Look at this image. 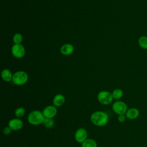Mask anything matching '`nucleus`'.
<instances>
[{
  "mask_svg": "<svg viewBox=\"0 0 147 147\" xmlns=\"http://www.w3.org/2000/svg\"><path fill=\"white\" fill-rule=\"evenodd\" d=\"M90 120L94 125L102 127L107 123L109 121V115L104 111H96L91 114Z\"/></svg>",
  "mask_w": 147,
  "mask_h": 147,
  "instance_id": "obj_1",
  "label": "nucleus"
},
{
  "mask_svg": "<svg viewBox=\"0 0 147 147\" xmlns=\"http://www.w3.org/2000/svg\"><path fill=\"white\" fill-rule=\"evenodd\" d=\"M45 119V117L42 114V112L39 110H34L30 112L28 116V122L34 126L39 125L43 123Z\"/></svg>",
  "mask_w": 147,
  "mask_h": 147,
  "instance_id": "obj_2",
  "label": "nucleus"
},
{
  "mask_svg": "<svg viewBox=\"0 0 147 147\" xmlns=\"http://www.w3.org/2000/svg\"><path fill=\"white\" fill-rule=\"evenodd\" d=\"M28 80V74L24 71H18L13 75L12 82L17 86H21L25 84Z\"/></svg>",
  "mask_w": 147,
  "mask_h": 147,
  "instance_id": "obj_3",
  "label": "nucleus"
},
{
  "mask_svg": "<svg viewBox=\"0 0 147 147\" xmlns=\"http://www.w3.org/2000/svg\"><path fill=\"white\" fill-rule=\"evenodd\" d=\"M97 99L100 103L104 105H108L112 102L114 98L112 93L107 91H102L98 93Z\"/></svg>",
  "mask_w": 147,
  "mask_h": 147,
  "instance_id": "obj_4",
  "label": "nucleus"
},
{
  "mask_svg": "<svg viewBox=\"0 0 147 147\" xmlns=\"http://www.w3.org/2000/svg\"><path fill=\"white\" fill-rule=\"evenodd\" d=\"M112 109L115 114L119 115L125 114L128 109L127 105L124 102L121 100H117L113 104Z\"/></svg>",
  "mask_w": 147,
  "mask_h": 147,
  "instance_id": "obj_5",
  "label": "nucleus"
},
{
  "mask_svg": "<svg viewBox=\"0 0 147 147\" xmlns=\"http://www.w3.org/2000/svg\"><path fill=\"white\" fill-rule=\"evenodd\" d=\"M42 112L45 118H53L56 116L57 110L54 105H49L46 106Z\"/></svg>",
  "mask_w": 147,
  "mask_h": 147,
  "instance_id": "obj_6",
  "label": "nucleus"
},
{
  "mask_svg": "<svg viewBox=\"0 0 147 147\" xmlns=\"http://www.w3.org/2000/svg\"><path fill=\"white\" fill-rule=\"evenodd\" d=\"M87 130L83 127L78 129L75 133V140L79 142L82 144L87 139Z\"/></svg>",
  "mask_w": 147,
  "mask_h": 147,
  "instance_id": "obj_7",
  "label": "nucleus"
},
{
  "mask_svg": "<svg viewBox=\"0 0 147 147\" xmlns=\"http://www.w3.org/2000/svg\"><path fill=\"white\" fill-rule=\"evenodd\" d=\"M11 53L17 58H21L25 55V50L21 44H14L11 48Z\"/></svg>",
  "mask_w": 147,
  "mask_h": 147,
  "instance_id": "obj_8",
  "label": "nucleus"
},
{
  "mask_svg": "<svg viewBox=\"0 0 147 147\" xmlns=\"http://www.w3.org/2000/svg\"><path fill=\"white\" fill-rule=\"evenodd\" d=\"M24 123L21 119H19L18 118H13L9 121L8 123V126L12 130H21L23 127Z\"/></svg>",
  "mask_w": 147,
  "mask_h": 147,
  "instance_id": "obj_9",
  "label": "nucleus"
},
{
  "mask_svg": "<svg viewBox=\"0 0 147 147\" xmlns=\"http://www.w3.org/2000/svg\"><path fill=\"white\" fill-rule=\"evenodd\" d=\"M125 116L126 118L133 120L137 118L140 115V111L137 108H130L127 109V111L125 113Z\"/></svg>",
  "mask_w": 147,
  "mask_h": 147,
  "instance_id": "obj_10",
  "label": "nucleus"
},
{
  "mask_svg": "<svg viewBox=\"0 0 147 147\" xmlns=\"http://www.w3.org/2000/svg\"><path fill=\"white\" fill-rule=\"evenodd\" d=\"M65 101V97L62 94H57L55 95L53 99V104L56 107L61 106Z\"/></svg>",
  "mask_w": 147,
  "mask_h": 147,
  "instance_id": "obj_11",
  "label": "nucleus"
},
{
  "mask_svg": "<svg viewBox=\"0 0 147 147\" xmlns=\"http://www.w3.org/2000/svg\"><path fill=\"white\" fill-rule=\"evenodd\" d=\"M74 47L70 44H66L61 48V52L64 55H69L74 52Z\"/></svg>",
  "mask_w": 147,
  "mask_h": 147,
  "instance_id": "obj_12",
  "label": "nucleus"
},
{
  "mask_svg": "<svg viewBox=\"0 0 147 147\" xmlns=\"http://www.w3.org/2000/svg\"><path fill=\"white\" fill-rule=\"evenodd\" d=\"M1 76L3 80H5V82H8L12 80L13 75L10 71L7 69H5L2 71Z\"/></svg>",
  "mask_w": 147,
  "mask_h": 147,
  "instance_id": "obj_13",
  "label": "nucleus"
},
{
  "mask_svg": "<svg viewBox=\"0 0 147 147\" xmlns=\"http://www.w3.org/2000/svg\"><path fill=\"white\" fill-rule=\"evenodd\" d=\"M82 147H97V143L93 139L87 138L82 144Z\"/></svg>",
  "mask_w": 147,
  "mask_h": 147,
  "instance_id": "obj_14",
  "label": "nucleus"
},
{
  "mask_svg": "<svg viewBox=\"0 0 147 147\" xmlns=\"http://www.w3.org/2000/svg\"><path fill=\"white\" fill-rule=\"evenodd\" d=\"M138 44L142 49L147 50V36H141L138 40Z\"/></svg>",
  "mask_w": 147,
  "mask_h": 147,
  "instance_id": "obj_15",
  "label": "nucleus"
},
{
  "mask_svg": "<svg viewBox=\"0 0 147 147\" xmlns=\"http://www.w3.org/2000/svg\"><path fill=\"white\" fill-rule=\"evenodd\" d=\"M112 95H113V97L114 99H119L123 96V91L121 89L117 88V89H115L113 91V92L112 93Z\"/></svg>",
  "mask_w": 147,
  "mask_h": 147,
  "instance_id": "obj_16",
  "label": "nucleus"
},
{
  "mask_svg": "<svg viewBox=\"0 0 147 147\" xmlns=\"http://www.w3.org/2000/svg\"><path fill=\"white\" fill-rule=\"evenodd\" d=\"M25 113V108H24L22 107H18L16 109V110L14 111V114L17 118H19L22 117L24 115Z\"/></svg>",
  "mask_w": 147,
  "mask_h": 147,
  "instance_id": "obj_17",
  "label": "nucleus"
},
{
  "mask_svg": "<svg viewBox=\"0 0 147 147\" xmlns=\"http://www.w3.org/2000/svg\"><path fill=\"white\" fill-rule=\"evenodd\" d=\"M43 125L47 128H51L54 126L55 121L53 118H45L43 122Z\"/></svg>",
  "mask_w": 147,
  "mask_h": 147,
  "instance_id": "obj_18",
  "label": "nucleus"
},
{
  "mask_svg": "<svg viewBox=\"0 0 147 147\" xmlns=\"http://www.w3.org/2000/svg\"><path fill=\"white\" fill-rule=\"evenodd\" d=\"M22 41V36L20 33H16L13 36V41L15 44H20Z\"/></svg>",
  "mask_w": 147,
  "mask_h": 147,
  "instance_id": "obj_19",
  "label": "nucleus"
},
{
  "mask_svg": "<svg viewBox=\"0 0 147 147\" xmlns=\"http://www.w3.org/2000/svg\"><path fill=\"white\" fill-rule=\"evenodd\" d=\"M12 130L9 127V126H7V127H5L3 130V133L5 134V135H9L11 133Z\"/></svg>",
  "mask_w": 147,
  "mask_h": 147,
  "instance_id": "obj_20",
  "label": "nucleus"
},
{
  "mask_svg": "<svg viewBox=\"0 0 147 147\" xmlns=\"http://www.w3.org/2000/svg\"><path fill=\"white\" fill-rule=\"evenodd\" d=\"M126 116L125 114H122V115H119L118 117V121L121 122V123H122V122H124L126 120Z\"/></svg>",
  "mask_w": 147,
  "mask_h": 147,
  "instance_id": "obj_21",
  "label": "nucleus"
},
{
  "mask_svg": "<svg viewBox=\"0 0 147 147\" xmlns=\"http://www.w3.org/2000/svg\"><path fill=\"white\" fill-rule=\"evenodd\" d=\"M81 147H82V146H81Z\"/></svg>",
  "mask_w": 147,
  "mask_h": 147,
  "instance_id": "obj_22",
  "label": "nucleus"
}]
</instances>
